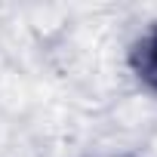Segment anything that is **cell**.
I'll use <instances>...</instances> for the list:
<instances>
[{
  "label": "cell",
  "mask_w": 157,
  "mask_h": 157,
  "mask_svg": "<svg viewBox=\"0 0 157 157\" xmlns=\"http://www.w3.org/2000/svg\"><path fill=\"white\" fill-rule=\"evenodd\" d=\"M132 68H136V74L142 77V80L157 93V28L136 43V49H132Z\"/></svg>",
  "instance_id": "6da1fadb"
}]
</instances>
